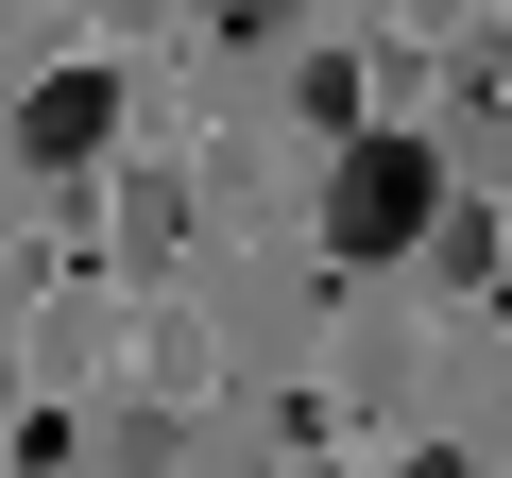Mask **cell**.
Returning a JSON list of instances; mask_svg holds the SVG:
<instances>
[{
	"mask_svg": "<svg viewBox=\"0 0 512 478\" xmlns=\"http://www.w3.org/2000/svg\"><path fill=\"white\" fill-rule=\"evenodd\" d=\"M393 478H478V461H444V444H427V461H393Z\"/></svg>",
	"mask_w": 512,
	"mask_h": 478,
	"instance_id": "5",
	"label": "cell"
},
{
	"mask_svg": "<svg viewBox=\"0 0 512 478\" xmlns=\"http://www.w3.org/2000/svg\"><path fill=\"white\" fill-rule=\"evenodd\" d=\"M103 137H120V86H103V69H52V86H18V154H35V171H86Z\"/></svg>",
	"mask_w": 512,
	"mask_h": 478,
	"instance_id": "2",
	"label": "cell"
},
{
	"mask_svg": "<svg viewBox=\"0 0 512 478\" xmlns=\"http://www.w3.org/2000/svg\"><path fill=\"white\" fill-rule=\"evenodd\" d=\"M0 291H18V274H0Z\"/></svg>",
	"mask_w": 512,
	"mask_h": 478,
	"instance_id": "7",
	"label": "cell"
},
{
	"mask_svg": "<svg viewBox=\"0 0 512 478\" xmlns=\"http://www.w3.org/2000/svg\"><path fill=\"white\" fill-rule=\"evenodd\" d=\"M103 478H171V427L137 410V427H103Z\"/></svg>",
	"mask_w": 512,
	"mask_h": 478,
	"instance_id": "4",
	"label": "cell"
},
{
	"mask_svg": "<svg viewBox=\"0 0 512 478\" xmlns=\"http://www.w3.org/2000/svg\"><path fill=\"white\" fill-rule=\"evenodd\" d=\"M427 239H444V154L427 137H342L325 154V257L393 274V257H427Z\"/></svg>",
	"mask_w": 512,
	"mask_h": 478,
	"instance_id": "1",
	"label": "cell"
},
{
	"mask_svg": "<svg viewBox=\"0 0 512 478\" xmlns=\"http://www.w3.org/2000/svg\"><path fill=\"white\" fill-rule=\"evenodd\" d=\"M461 154H478V171H512V35H478V52H461Z\"/></svg>",
	"mask_w": 512,
	"mask_h": 478,
	"instance_id": "3",
	"label": "cell"
},
{
	"mask_svg": "<svg viewBox=\"0 0 512 478\" xmlns=\"http://www.w3.org/2000/svg\"><path fill=\"white\" fill-rule=\"evenodd\" d=\"M86 18H154V0H86Z\"/></svg>",
	"mask_w": 512,
	"mask_h": 478,
	"instance_id": "6",
	"label": "cell"
}]
</instances>
